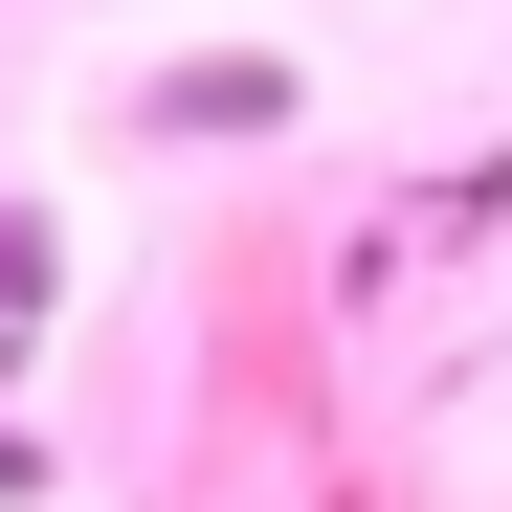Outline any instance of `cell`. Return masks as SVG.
<instances>
[{
	"label": "cell",
	"mask_w": 512,
	"mask_h": 512,
	"mask_svg": "<svg viewBox=\"0 0 512 512\" xmlns=\"http://www.w3.org/2000/svg\"><path fill=\"white\" fill-rule=\"evenodd\" d=\"M67 312V245H45V201H0V334H45Z\"/></svg>",
	"instance_id": "2"
},
{
	"label": "cell",
	"mask_w": 512,
	"mask_h": 512,
	"mask_svg": "<svg viewBox=\"0 0 512 512\" xmlns=\"http://www.w3.org/2000/svg\"><path fill=\"white\" fill-rule=\"evenodd\" d=\"M134 156H245V134H312V67L290 45H201V67H134Z\"/></svg>",
	"instance_id": "1"
}]
</instances>
